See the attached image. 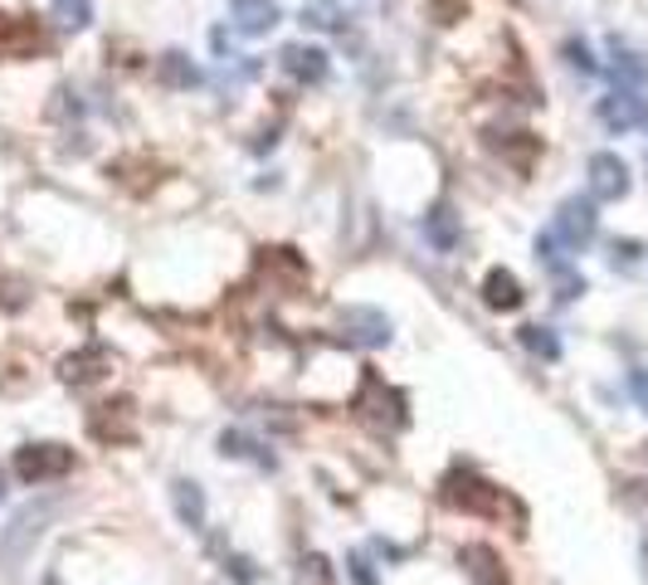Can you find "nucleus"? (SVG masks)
I'll return each instance as SVG.
<instances>
[{
    "label": "nucleus",
    "instance_id": "nucleus-16",
    "mask_svg": "<svg viewBox=\"0 0 648 585\" xmlns=\"http://www.w3.org/2000/svg\"><path fill=\"white\" fill-rule=\"evenodd\" d=\"M156 73H161L166 88H191V83H201V69H195L191 59L181 55V49H166L161 64H156Z\"/></svg>",
    "mask_w": 648,
    "mask_h": 585
},
{
    "label": "nucleus",
    "instance_id": "nucleus-17",
    "mask_svg": "<svg viewBox=\"0 0 648 585\" xmlns=\"http://www.w3.org/2000/svg\"><path fill=\"white\" fill-rule=\"evenodd\" d=\"M98 366H108V351H103V347H88V351H79V357H69L59 375H64L69 385H88V381H98V375H103Z\"/></svg>",
    "mask_w": 648,
    "mask_h": 585
},
{
    "label": "nucleus",
    "instance_id": "nucleus-4",
    "mask_svg": "<svg viewBox=\"0 0 648 585\" xmlns=\"http://www.w3.org/2000/svg\"><path fill=\"white\" fill-rule=\"evenodd\" d=\"M595 201H580V195H571V201H561L556 211V225H551V239H556V249H566V254H580L585 244L595 239Z\"/></svg>",
    "mask_w": 648,
    "mask_h": 585
},
{
    "label": "nucleus",
    "instance_id": "nucleus-8",
    "mask_svg": "<svg viewBox=\"0 0 648 585\" xmlns=\"http://www.w3.org/2000/svg\"><path fill=\"white\" fill-rule=\"evenodd\" d=\"M590 195L595 201H624V195H629V166L614 152L590 156Z\"/></svg>",
    "mask_w": 648,
    "mask_h": 585
},
{
    "label": "nucleus",
    "instance_id": "nucleus-15",
    "mask_svg": "<svg viewBox=\"0 0 648 585\" xmlns=\"http://www.w3.org/2000/svg\"><path fill=\"white\" fill-rule=\"evenodd\" d=\"M424 239H430L434 249H454L458 244V215H454V205L439 201L434 211L424 215Z\"/></svg>",
    "mask_w": 648,
    "mask_h": 585
},
{
    "label": "nucleus",
    "instance_id": "nucleus-14",
    "mask_svg": "<svg viewBox=\"0 0 648 585\" xmlns=\"http://www.w3.org/2000/svg\"><path fill=\"white\" fill-rule=\"evenodd\" d=\"M171 498H176V517H181L191 532H201L205 527V493H201V483H191V478H176Z\"/></svg>",
    "mask_w": 648,
    "mask_h": 585
},
{
    "label": "nucleus",
    "instance_id": "nucleus-23",
    "mask_svg": "<svg viewBox=\"0 0 648 585\" xmlns=\"http://www.w3.org/2000/svg\"><path fill=\"white\" fill-rule=\"evenodd\" d=\"M614 268H639V259H644V244L639 239H614Z\"/></svg>",
    "mask_w": 648,
    "mask_h": 585
},
{
    "label": "nucleus",
    "instance_id": "nucleus-12",
    "mask_svg": "<svg viewBox=\"0 0 648 585\" xmlns=\"http://www.w3.org/2000/svg\"><path fill=\"white\" fill-rule=\"evenodd\" d=\"M610 79H614V88L639 93V83L648 79V59L639 55V49H629V45H620V39H614V64H610Z\"/></svg>",
    "mask_w": 648,
    "mask_h": 585
},
{
    "label": "nucleus",
    "instance_id": "nucleus-5",
    "mask_svg": "<svg viewBox=\"0 0 648 585\" xmlns=\"http://www.w3.org/2000/svg\"><path fill=\"white\" fill-rule=\"evenodd\" d=\"M337 327H341V337H347L351 347H365V351H375V347H385V342H391V318H385L381 308H365V302L341 308L337 312Z\"/></svg>",
    "mask_w": 648,
    "mask_h": 585
},
{
    "label": "nucleus",
    "instance_id": "nucleus-3",
    "mask_svg": "<svg viewBox=\"0 0 648 585\" xmlns=\"http://www.w3.org/2000/svg\"><path fill=\"white\" fill-rule=\"evenodd\" d=\"M444 503L458 512H473V517H503V493H497L488 478L468 474V468L444 478Z\"/></svg>",
    "mask_w": 648,
    "mask_h": 585
},
{
    "label": "nucleus",
    "instance_id": "nucleus-24",
    "mask_svg": "<svg viewBox=\"0 0 648 585\" xmlns=\"http://www.w3.org/2000/svg\"><path fill=\"white\" fill-rule=\"evenodd\" d=\"M576 292H585V278H576L571 268H556V298H576Z\"/></svg>",
    "mask_w": 648,
    "mask_h": 585
},
{
    "label": "nucleus",
    "instance_id": "nucleus-1",
    "mask_svg": "<svg viewBox=\"0 0 648 585\" xmlns=\"http://www.w3.org/2000/svg\"><path fill=\"white\" fill-rule=\"evenodd\" d=\"M59 503H29L20 508L15 517H10V527L0 532V571H20L25 566V557L35 551V541L45 537V527L55 522Z\"/></svg>",
    "mask_w": 648,
    "mask_h": 585
},
{
    "label": "nucleus",
    "instance_id": "nucleus-25",
    "mask_svg": "<svg viewBox=\"0 0 648 585\" xmlns=\"http://www.w3.org/2000/svg\"><path fill=\"white\" fill-rule=\"evenodd\" d=\"M566 59H571V64H576L580 73H595V69H600V64L590 59V49H585V45H566Z\"/></svg>",
    "mask_w": 648,
    "mask_h": 585
},
{
    "label": "nucleus",
    "instance_id": "nucleus-9",
    "mask_svg": "<svg viewBox=\"0 0 648 585\" xmlns=\"http://www.w3.org/2000/svg\"><path fill=\"white\" fill-rule=\"evenodd\" d=\"M278 20H284L278 0H229V25H235L239 35H249V39L268 35Z\"/></svg>",
    "mask_w": 648,
    "mask_h": 585
},
{
    "label": "nucleus",
    "instance_id": "nucleus-28",
    "mask_svg": "<svg viewBox=\"0 0 648 585\" xmlns=\"http://www.w3.org/2000/svg\"><path fill=\"white\" fill-rule=\"evenodd\" d=\"M0 498H5V478H0Z\"/></svg>",
    "mask_w": 648,
    "mask_h": 585
},
{
    "label": "nucleus",
    "instance_id": "nucleus-13",
    "mask_svg": "<svg viewBox=\"0 0 648 585\" xmlns=\"http://www.w3.org/2000/svg\"><path fill=\"white\" fill-rule=\"evenodd\" d=\"M483 298H488V308H503V312H512V308H521V284H517V274L512 268H493V274L483 278Z\"/></svg>",
    "mask_w": 648,
    "mask_h": 585
},
{
    "label": "nucleus",
    "instance_id": "nucleus-21",
    "mask_svg": "<svg viewBox=\"0 0 648 585\" xmlns=\"http://www.w3.org/2000/svg\"><path fill=\"white\" fill-rule=\"evenodd\" d=\"M219 454H225V458H259V464H274L268 454H259L254 439H244L239 430H225V434H219Z\"/></svg>",
    "mask_w": 648,
    "mask_h": 585
},
{
    "label": "nucleus",
    "instance_id": "nucleus-11",
    "mask_svg": "<svg viewBox=\"0 0 648 585\" xmlns=\"http://www.w3.org/2000/svg\"><path fill=\"white\" fill-rule=\"evenodd\" d=\"M284 69L292 73L298 83H322L327 79V49H317V45H284Z\"/></svg>",
    "mask_w": 648,
    "mask_h": 585
},
{
    "label": "nucleus",
    "instance_id": "nucleus-27",
    "mask_svg": "<svg viewBox=\"0 0 648 585\" xmlns=\"http://www.w3.org/2000/svg\"><path fill=\"white\" fill-rule=\"evenodd\" d=\"M347 566H351V576H357V585H375V576H371V566H365V561H361V557H351V561H347Z\"/></svg>",
    "mask_w": 648,
    "mask_h": 585
},
{
    "label": "nucleus",
    "instance_id": "nucleus-19",
    "mask_svg": "<svg viewBox=\"0 0 648 585\" xmlns=\"http://www.w3.org/2000/svg\"><path fill=\"white\" fill-rule=\"evenodd\" d=\"M521 347H527L531 357H541V361H556L561 357V337L551 327H537V322H531V327H521Z\"/></svg>",
    "mask_w": 648,
    "mask_h": 585
},
{
    "label": "nucleus",
    "instance_id": "nucleus-18",
    "mask_svg": "<svg viewBox=\"0 0 648 585\" xmlns=\"http://www.w3.org/2000/svg\"><path fill=\"white\" fill-rule=\"evenodd\" d=\"M49 20H55L59 29H88L93 25V0H55Z\"/></svg>",
    "mask_w": 648,
    "mask_h": 585
},
{
    "label": "nucleus",
    "instance_id": "nucleus-20",
    "mask_svg": "<svg viewBox=\"0 0 648 585\" xmlns=\"http://www.w3.org/2000/svg\"><path fill=\"white\" fill-rule=\"evenodd\" d=\"M302 25H312V29H341V5H337V0H312V5H302Z\"/></svg>",
    "mask_w": 648,
    "mask_h": 585
},
{
    "label": "nucleus",
    "instance_id": "nucleus-26",
    "mask_svg": "<svg viewBox=\"0 0 648 585\" xmlns=\"http://www.w3.org/2000/svg\"><path fill=\"white\" fill-rule=\"evenodd\" d=\"M629 391H634V401H639L644 410H648V371H634V375H629Z\"/></svg>",
    "mask_w": 648,
    "mask_h": 585
},
{
    "label": "nucleus",
    "instance_id": "nucleus-2",
    "mask_svg": "<svg viewBox=\"0 0 648 585\" xmlns=\"http://www.w3.org/2000/svg\"><path fill=\"white\" fill-rule=\"evenodd\" d=\"M351 410H357L371 430H400V425H405V395L391 391V385H385L375 371H365V381H361L357 401H351Z\"/></svg>",
    "mask_w": 648,
    "mask_h": 585
},
{
    "label": "nucleus",
    "instance_id": "nucleus-7",
    "mask_svg": "<svg viewBox=\"0 0 648 585\" xmlns=\"http://www.w3.org/2000/svg\"><path fill=\"white\" fill-rule=\"evenodd\" d=\"M600 122L610 132L648 128V98H644V93H629V88H614L610 98H600Z\"/></svg>",
    "mask_w": 648,
    "mask_h": 585
},
{
    "label": "nucleus",
    "instance_id": "nucleus-6",
    "mask_svg": "<svg viewBox=\"0 0 648 585\" xmlns=\"http://www.w3.org/2000/svg\"><path fill=\"white\" fill-rule=\"evenodd\" d=\"M69 468H73V449H64V444H25L15 454V474L25 478V483H55Z\"/></svg>",
    "mask_w": 648,
    "mask_h": 585
},
{
    "label": "nucleus",
    "instance_id": "nucleus-22",
    "mask_svg": "<svg viewBox=\"0 0 648 585\" xmlns=\"http://www.w3.org/2000/svg\"><path fill=\"white\" fill-rule=\"evenodd\" d=\"M298 585H337V581H332L327 557H317V551H312V557H302L298 561Z\"/></svg>",
    "mask_w": 648,
    "mask_h": 585
},
{
    "label": "nucleus",
    "instance_id": "nucleus-10",
    "mask_svg": "<svg viewBox=\"0 0 648 585\" xmlns=\"http://www.w3.org/2000/svg\"><path fill=\"white\" fill-rule=\"evenodd\" d=\"M458 566H464V576L473 581V585H507V571H503V561H497V551L493 547H464L458 551Z\"/></svg>",
    "mask_w": 648,
    "mask_h": 585
}]
</instances>
